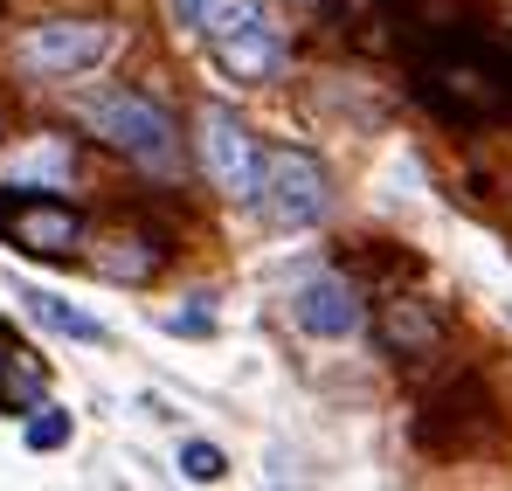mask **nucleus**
I'll use <instances>...</instances> for the list:
<instances>
[{
	"label": "nucleus",
	"mask_w": 512,
	"mask_h": 491,
	"mask_svg": "<svg viewBox=\"0 0 512 491\" xmlns=\"http://www.w3.org/2000/svg\"><path fill=\"white\" fill-rule=\"evenodd\" d=\"M77 111H84V125L104 146H118L125 160H139L146 173H173L180 166V139H173L167 111L146 104L139 90H90V97H77Z\"/></svg>",
	"instance_id": "nucleus-1"
},
{
	"label": "nucleus",
	"mask_w": 512,
	"mask_h": 491,
	"mask_svg": "<svg viewBox=\"0 0 512 491\" xmlns=\"http://www.w3.org/2000/svg\"><path fill=\"white\" fill-rule=\"evenodd\" d=\"M194 28L236 83H263L284 63V42H277V21L263 14V0H208Z\"/></svg>",
	"instance_id": "nucleus-2"
},
{
	"label": "nucleus",
	"mask_w": 512,
	"mask_h": 491,
	"mask_svg": "<svg viewBox=\"0 0 512 491\" xmlns=\"http://www.w3.org/2000/svg\"><path fill=\"white\" fill-rule=\"evenodd\" d=\"M326 166L312 160L305 146H284V153H270L263 160V187H256V208H263V222L270 229H284V236H298V229H312V222H326Z\"/></svg>",
	"instance_id": "nucleus-3"
},
{
	"label": "nucleus",
	"mask_w": 512,
	"mask_h": 491,
	"mask_svg": "<svg viewBox=\"0 0 512 491\" xmlns=\"http://www.w3.org/2000/svg\"><path fill=\"white\" fill-rule=\"evenodd\" d=\"M111 49H118V28L111 21H42V28H28L14 42V63L42 83H63V77L97 70Z\"/></svg>",
	"instance_id": "nucleus-4"
},
{
	"label": "nucleus",
	"mask_w": 512,
	"mask_h": 491,
	"mask_svg": "<svg viewBox=\"0 0 512 491\" xmlns=\"http://www.w3.org/2000/svg\"><path fill=\"white\" fill-rule=\"evenodd\" d=\"M194 132H201V166H208L215 194H229V201H256V187H263V153H256L250 125H243L229 104H201Z\"/></svg>",
	"instance_id": "nucleus-5"
},
{
	"label": "nucleus",
	"mask_w": 512,
	"mask_h": 491,
	"mask_svg": "<svg viewBox=\"0 0 512 491\" xmlns=\"http://www.w3.org/2000/svg\"><path fill=\"white\" fill-rule=\"evenodd\" d=\"M291 319L312 332V339H353L360 332V298L346 277H305L291 291Z\"/></svg>",
	"instance_id": "nucleus-6"
},
{
	"label": "nucleus",
	"mask_w": 512,
	"mask_h": 491,
	"mask_svg": "<svg viewBox=\"0 0 512 491\" xmlns=\"http://www.w3.org/2000/svg\"><path fill=\"white\" fill-rule=\"evenodd\" d=\"M0 180L7 187H63L70 180V139H28V146H14L7 160H0Z\"/></svg>",
	"instance_id": "nucleus-7"
},
{
	"label": "nucleus",
	"mask_w": 512,
	"mask_h": 491,
	"mask_svg": "<svg viewBox=\"0 0 512 491\" xmlns=\"http://www.w3.org/2000/svg\"><path fill=\"white\" fill-rule=\"evenodd\" d=\"M21 312L35 319L42 332H63V339H104V326L90 319L84 305H70V298H56V291H35V284H21Z\"/></svg>",
	"instance_id": "nucleus-8"
},
{
	"label": "nucleus",
	"mask_w": 512,
	"mask_h": 491,
	"mask_svg": "<svg viewBox=\"0 0 512 491\" xmlns=\"http://www.w3.org/2000/svg\"><path fill=\"white\" fill-rule=\"evenodd\" d=\"M21 243L49 249V256H63V249L77 243V222L70 215H21Z\"/></svg>",
	"instance_id": "nucleus-9"
},
{
	"label": "nucleus",
	"mask_w": 512,
	"mask_h": 491,
	"mask_svg": "<svg viewBox=\"0 0 512 491\" xmlns=\"http://www.w3.org/2000/svg\"><path fill=\"white\" fill-rule=\"evenodd\" d=\"M229 464H222V450L215 443H180V478H194V485H215Z\"/></svg>",
	"instance_id": "nucleus-10"
},
{
	"label": "nucleus",
	"mask_w": 512,
	"mask_h": 491,
	"mask_svg": "<svg viewBox=\"0 0 512 491\" xmlns=\"http://www.w3.org/2000/svg\"><path fill=\"white\" fill-rule=\"evenodd\" d=\"M21 436H28V450H63V443H70V415H63V409H42Z\"/></svg>",
	"instance_id": "nucleus-11"
},
{
	"label": "nucleus",
	"mask_w": 512,
	"mask_h": 491,
	"mask_svg": "<svg viewBox=\"0 0 512 491\" xmlns=\"http://www.w3.org/2000/svg\"><path fill=\"white\" fill-rule=\"evenodd\" d=\"M167 332H208L201 312H167Z\"/></svg>",
	"instance_id": "nucleus-12"
},
{
	"label": "nucleus",
	"mask_w": 512,
	"mask_h": 491,
	"mask_svg": "<svg viewBox=\"0 0 512 491\" xmlns=\"http://www.w3.org/2000/svg\"><path fill=\"white\" fill-rule=\"evenodd\" d=\"M201 7H208V0H173V14H180V21H187V28H194V21H201Z\"/></svg>",
	"instance_id": "nucleus-13"
}]
</instances>
